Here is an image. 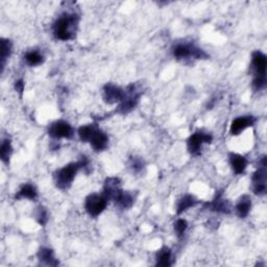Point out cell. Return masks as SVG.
Returning <instances> with one entry per match:
<instances>
[{"mask_svg": "<svg viewBox=\"0 0 267 267\" xmlns=\"http://www.w3.org/2000/svg\"><path fill=\"white\" fill-rule=\"evenodd\" d=\"M80 23V16L74 13H65L61 15L53 23L52 32L55 38L60 41L74 39Z\"/></svg>", "mask_w": 267, "mask_h": 267, "instance_id": "1", "label": "cell"}, {"mask_svg": "<svg viewBox=\"0 0 267 267\" xmlns=\"http://www.w3.org/2000/svg\"><path fill=\"white\" fill-rule=\"evenodd\" d=\"M78 135L84 143H90L96 152L103 151L109 145L108 135L100 130L96 123L82 126L78 131Z\"/></svg>", "mask_w": 267, "mask_h": 267, "instance_id": "2", "label": "cell"}, {"mask_svg": "<svg viewBox=\"0 0 267 267\" xmlns=\"http://www.w3.org/2000/svg\"><path fill=\"white\" fill-rule=\"evenodd\" d=\"M89 167V160L83 156L78 162H72L60 168L55 173V183L60 190H66L72 185L75 176L80 169H86Z\"/></svg>", "mask_w": 267, "mask_h": 267, "instance_id": "3", "label": "cell"}, {"mask_svg": "<svg viewBox=\"0 0 267 267\" xmlns=\"http://www.w3.org/2000/svg\"><path fill=\"white\" fill-rule=\"evenodd\" d=\"M252 71L254 74L253 88L256 91H262L266 88V69H267V58L260 50H256L252 55Z\"/></svg>", "mask_w": 267, "mask_h": 267, "instance_id": "4", "label": "cell"}, {"mask_svg": "<svg viewBox=\"0 0 267 267\" xmlns=\"http://www.w3.org/2000/svg\"><path fill=\"white\" fill-rule=\"evenodd\" d=\"M173 57L176 60H206L207 53L200 47L188 43H179L172 49Z\"/></svg>", "mask_w": 267, "mask_h": 267, "instance_id": "5", "label": "cell"}, {"mask_svg": "<svg viewBox=\"0 0 267 267\" xmlns=\"http://www.w3.org/2000/svg\"><path fill=\"white\" fill-rule=\"evenodd\" d=\"M109 200L103 193H91L85 200V210L93 218L98 217L108 206Z\"/></svg>", "mask_w": 267, "mask_h": 267, "instance_id": "6", "label": "cell"}, {"mask_svg": "<svg viewBox=\"0 0 267 267\" xmlns=\"http://www.w3.org/2000/svg\"><path fill=\"white\" fill-rule=\"evenodd\" d=\"M266 166L267 158L266 156H263L260 159L258 169L252 176V189L258 197H263L266 193Z\"/></svg>", "mask_w": 267, "mask_h": 267, "instance_id": "7", "label": "cell"}, {"mask_svg": "<svg viewBox=\"0 0 267 267\" xmlns=\"http://www.w3.org/2000/svg\"><path fill=\"white\" fill-rule=\"evenodd\" d=\"M141 92L138 91L136 86L133 84L129 86L126 89V96H124L123 100L119 103V106L117 108V112L119 114H129L137 106L139 99L141 97Z\"/></svg>", "mask_w": 267, "mask_h": 267, "instance_id": "8", "label": "cell"}, {"mask_svg": "<svg viewBox=\"0 0 267 267\" xmlns=\"http://www.w3.org/2000/svg\"><path fill=\"white\" fill-rule=\"evenodd\" d=\"M213 141V136L210 133L198 131L193 133L187 140V149L192 156H199L202 152L204 144H209Z\"/></svg>", "mask_w": 267, "mask_h": 267, "instance_id": "9", "label": "cell"}, {"mask_svg": "<svg viewBox=\"0 0 267 267\" xmlns=\"http://www.w3.org/2000/svg\"><path fill=\"white\" fill-rule=\"evenodd\" d=\"M47 133L55 140L72 139L74 136V130L72 126L65 120H57L49 124Z\"/></svg>", "mask_w": 267, "mask_h": 267, "instance_id": "10", "label": "cell"}, {"mask_svg": "<svg viewBox=\"0 0 267 267\" xmlns=\"http://www.w3.org/2000/svg\"><path fill=\"white\" fill-rule=\"evenodd\" d=\"M124 96H126V90L115 84L108 83L103 87V99L106 103H120Z\"/></svg>", "mask_w": 267, "mask_h": 267, "instance_id": "11", "label": "cell"}, {"mask_svg": "<svg viewBox=\"0 0 267 267\" xmlns=\"http://www.w3.org/2000/svg\"><path fill=\"white\" fill-rule=\"evenodd\" d=\"M256 118L254 116H239L235 118L230 127V133L233 136H238L243 133L246 129L255 126Z\"/></svg>", "mask_w": 267, "mask_h": 267, "instance_id": "12", "label": "cell"}, {"mask_svg": "<svg viewBox=\"0 0 267 267\" xmlns=\"http://www.w3.org/2000/svg\"><path fill=\"white\" fill-rule=\"evenodd\" d=\"M121 191V182L118 177H108V179L105 180L102 193L109 201L114 202Z\"/></svg>", "mask_w": 267, "mask_h": 267, "instance_id": "13", "label": "cell"}, {"mask_svg": "<svg viewBox=\"0 0 267 267\" xmlns=\"http://www.w3.org/2000/svg\"><path fill=\"white\" fill-rule=\"evenodd\" d=\"M206 208L213 212L221 213V214H230V213L232 212V206H231L227 200L221 197V194L217 195L211 203H207Z\"/></svg>", "mask_w": 267, "mask_h": 267, "instance_id": "14", "label": "cell"}, {"mask_svg": "<svg viewBox=\"0 0 267 267\" xmlns=\"http://www.w3.org/2000/svg\"><path fill=\"white\" fill-rule=\"evenodd\" d=\"M228 162L231 167H232V170L236 174H243L246 170L247 167V160L245 157L235 154V152H231L228 155Z\"/></svg>", "mask_w": 267, "mask_h": 267, "instance_id": "15", "label": "cell"}, {"mask_svg": "<svg viewBox=\"0 0 267 267\" xmlns=\"http://www.w3.org/2000/svg\"><path fill=\"white\" fill-rule=\"evenodd\" d=\"M235 210L239 218L241 219L246 218L252 210V199L246 194L242 195L236 204Z\"/></svg>", "mask_w": 267, "mask_h": 267, "instance_id": "16", "label": "cell"}, {"mask_svg": "<svg viewBox=\"0 0 267 267\" xmlns=\"http://www.w3.org/2000/svg\"><path fill=\"white\" fill-rule=\"evenodd\" d=\"M135 201H136V197L135 195L130 192V191H121L118 197L115 199L114 203L120 207L121 209H124V210H128V209H131L134 204H135Z\"/></svg>", "mask_w": 267, "mask_h": 267, "instance_id": "17", "label": "cell"}, {"mask_svg": "<svg viewBox=\"0 0 267 267\" xmlns=\"http://www.w3.org/2000/svg\"><path fill=\"white\" fill-rule=\"evenodd\" d=\"M16 200H30L35 201L38 199V190L32 184H24L19 191L16 193Z\"/></svg>", "mask_w": 267, "mask_h": 267, "instance_id": "18", "label": "cell"}, {"mask_svg": "<svg viewBox=\"0 0 267 267\" xmlns=\"http://www.w3.org/2000/svg\"><path fill=\"white\" fill-rule=\"evenodd\" d=\"M198 200L195 199L193 195L191 194H186L184 195L183 198H181L179 200V202L176 203V208H175V211H176V214L177 215H181L183 214L184 212H186L187 210H189L190 208H193L197 206L198 204Z\"/></svg>", "mask_w": 267, "mask_h": 267, "instance_id": "19", "label": "cell"}, {"mask_svg": "<svg viewBox=\"0 0 267 267\" xmlns=\"http://www.w3.org/2000/svg\"><path fill=\"white\" fill-rule=\"evenodd\" d=\"M38 259L41 263L46 264L48 266H57L59 265V261L57 260L55 253L48 247H41L38 252Z\"/></svg>", "mask_w": 267, "mask_h": 267, "instance_id": "20", "label": "cell"}, {"mask_svg": "<svg viewBox=\"0 0 267 267\" xmlns=\"http://www.w3.org/2000/svg\"><path fill=\"white\" fill-rule=\"evenodd\" d=\"M171 258L172 257H171L170 248L167 246H164L157 253V256H156L157 263L156 264H157V266H162V267L171 266V264H172Z\"/></svg>", "mask_w": 267, "mask_h": 267, "instance_id": "21", "label": "cell"}, {"mask_svg": "<svg viewBox=\"0 0 267 267\" xmlns=\"http://www.w3.org/2000/svg\"><path fill=\"white\" fill-rule=\"evenodd\" d=\"M24 62L30 67H35L44 62V57L39 50H30L25 53Z\"/></svg>", "mask_w": 267, "mask_h": 267, "instance_id": "22", "label": "cell"}, {"mask_svg": "<svg viewBox=\"0 0 267 267\" xmlns=\"http://www.w3.org/2000/svg\"><path fill=\"white\" fill-rule=\"evenodd\" d=\"M0 44H2V48H0V59H2V68L4 70L7 60L11 57L13 43L9 39L2 38V40H0Z\"/></svg>", "mask_w": 267, "mask_h": 267, "instance_id": "23", "label": "cell"}, {"mask_svg": "<svg viewBox=\"0 0 267 267\" xmlns=\"http://www.w3.org/2000/svg\"><path fill=\"white\" fill-rule=\"evenodd\" d=\"M13 154V146L12 142L10 139H5L2 142V145H0V158H2V161L5 164L10 163V159Z\"/></svg>", "mask_w": 267, "mask_h": 267, "instance_id": "24", "label": "cell"}, {"mask_svg": "<svg viewBox=\"0 0 267 267\" xmlns=\"http://www.w3.org/2000/svg\"><path fill=\"white\" fill-rule=\"evenodd\" d=\"M34 218H35V220L38 221L39 224L44 226L48 222V219H49L47 210L44 207L37 208V210H35V212H34Z\"/></svg>", "mask_w": 267, "mask_h": 267, "instance_id": "25", "label": "cell"}, {"mask_svg": "<svg viewBox=\"0 0 267 267\" xmlns=\"http://www.w3.org/2000/svg\"><path fill=\"white\" fill-rule=\"evenodd\" d=\"M173 228H174V232H175L176 236L182 237V236H184V234L186 233V231L188 228V222H187V220H185L183 218H179L174 222Z\"/></svg>", "mask_w": 267, "mask_h": 267, "instance_id": "26", "label": "cell"}, {"mask_svg": "<svg viewBox=\"0 0 267 267\" xmlns=\"http://www.w3.org/2000/svg\"><path fill=\"white\" fill-rule=\"evenodd\" d=\"M145 164H144V161L142 160L141 158H138V157H134L130 160V167L132 168L133 171L135 172H140L142 169L144 168Z\"/></svg>", "mask_w": 267, "mask_h": 267, "instance_id": "27", "label": "cell"}, {"mask_svg": "<svg viewBox=\"0 0 267 267\" xmlns=\"http://www.w3.org/2000/svg\"><path fill=\"white\" fill-rule=\"evenodd\" d=\"M15 90L18 93H20V94L23 93V91H24V83H23L22 80H19V81H17L15 83Z\"/></svg>", "mask_w": 267, "mask_h": 267, "instance_id": "28", "label": "cell"}]
</instances>
